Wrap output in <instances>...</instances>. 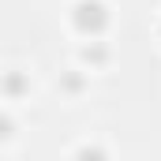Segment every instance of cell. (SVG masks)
<instances>
[{
    "instance_id": "6da1fadb",
    "label": "cell",
    "mask_w": 161,
    "mask_h": 161,
    "mask_svg": "<svg viewBox=\"0 0 161 161\" xmlns=\"http://www.w3.org/2000/svg\"><path fill=\"white\" fill-rule=\"evenodd\" d=\"M71 26L86 34V38H97V34H105V26H109V8L101 4V0H79L75 8H71Z\"/></svg>"
},
{
    "instance_id": "7a4b0ae2",
    "label": "cell",
    "mask_w": 161,
    "mask_h": 161,
    "mask_svg": "<svg viewBox=\"0 0 161 161\" xmlns=\"http://www.w3.org/2000/svg\"><path fill=\"white\" fill-rule=\"evenodd\" d=\"M75 161H105V150L101 146H82L79 154H75Z\"/></svg>"
}]
</instances>
